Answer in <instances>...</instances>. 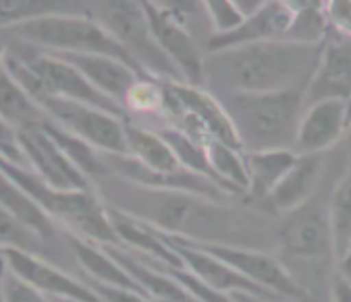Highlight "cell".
<instances>
[{
	"instance_id": "obj_1",
	"label": "cell",
	"mask_w": 351,
	"mask_h": 302,
	"mask_svg": "<svg viewBox=\"0 0 351 302\" xmlns=\"http://www.w3.org/2000/svg\"><path fill=\"white\" fill-rule=\"evenodd\" d=\"M319 45L293 42H265L208 53L204 82L219 85L229 93H274L306 89L317 60Z\"/></svg>"
},
{
	"instance_id": "obj_2",
	"label": "cell",
	"mask_w": 351,
	"mask_h": 302,
	"mask_svg": "<svg viewBox=\"0 0 351 302\" xmlns=\"http://www.w3.org/2000/svg\"><path fill=\"white\" fill-rule=\"evenodd\" d=\"M114 208L142 219L165 234L189 242L223 244V236L230 231V216L221 204L187 193L134 187L129 202L115 204Z\"/></svg>"
},
{
	"instance_id": "obj_3",
	"label": "cell",
	"mask_w": 351,
	"mask_h": 302,
	"mask_svg": "<svg viewBox=\"0 0 351 302\" xmlns=\"http://www.w3.org/2000/svg\"><path fill=\"white\" fill-rule=\"evenodd\" d=\"M219 100L244 151L295 148L298 121L304 112V89L229 93Z\"/></svg>"
},
{
	"instance_id": "obj_4",
	"label": "cell",
	"mask_w": 351,
	"mask_h": 302,
	"mask_svg": "<svg viewBox=\"0 0 351 302\" xmlns=\"http://www.w3.org/2000/svg\"><path fill=\"white\" fill-rule=\"evenodd\" d=\"M0 168L8 174L25 193L38 204L55 225H61L76 234V238L99 246H115V234L106 202L93 187L61 191L46 185L38 176L21 166L0 161Z\"/></svg>"
},
{
	"instance_id": "obj_5",
	"label": "cell",
	"mask_w": 351,
	"mask_h": 302,
	"mask_svg": "<svg viewBox=\"0 0 351 302\" xmlns=\"http://www.w3.org/2000/svg\"><path fill=\"white\" fill-rule=\"evenodd\" d=\"M16 42L53 55H106L115 57L140 72L121 45L89 14H64L44 17L4 30Z\"/></svg>"
},
{
	"instance_id": "obj_6",
	"label": "cell",
	"mask_w": 351,
	"mask_h": 302,
	"mask_svg": "<svg viewBox=\"0 0 351 302\" xmlns=\"http://www.w3.org/2000/svg\"><path fill=\"white\" fill-rule=\"evenodd\" d=\"M93 17L121 45L142 74H149L165 82H182L176 68L155 42L144 2H93Z\"/></svg>"
},
{
	"instance_id": "obj_7",
	"label": "cell",
	"mask_w": 351,
	"mask_h": 302,
	"mask_svg": "<svg viewBox=\"0 0 351 302\" xmlns=\"http://www.w3.org/2000/svg\"><path fill=\"white\" fill-rule=\"evenodd\" d=\"M165 91L167 106L162 117L168 127L182 130L200 143L217 140L242 150L225 106L210 91L184 82H165Z\"/></svg>"
},
{
	"instance_id": "obj_8",
	"label": "cell",
	"mask_w": 351,
	"mask_h": 302,
	"mask_svg": "<svg viewBox=\"0 0 351 302\" xmlns=\"http://www.w3.org/2000/svg\"><path fill=\"white\" fill-rule=\"evenodd\" d=\"M189 242V240H187ZM217 259L230 264L247 281L257 286L274 299L283 302H313V297L300 286L282 259L268 255L259 249H250L238 244H214V242H191Z\"/></svg>"
},
{
	"instance_id": "obj_9",
	"label": "cell",
	"mask_w": 351,
	"mask_h": 302,
	"mask_svg": "<svg viewBox=\"0 0 351 302\" xmlns=\"http://www.w3.org/2000/svg\"><path fill=\"white\" fill-rule=\"evenodd\" d=\"M47 117L66 132L76 136L102 155H125V123L127 117L100 110L95 106L61 100V98H40Z\"/></svg>"
},
{
	"instance_id": "obj_10",
	"label": "cell",
	"mask_w": 351,
	"mask_h": 302,
	"mask_svg": "<svg viewBox=\"0 0 351 302\" xmlns=\"http://www.w3.org/2000/svg\"><path fill=\"white\" fill-rule=\"evenodd\" d=\"M149 17L155 42L180 74V80L189 85L204 87V59L193 38L189 25L178 15L170 2H144Z\"/></svg>"
},
{
	"instance_id": "obj_11",
	"label": "cell",
	"mask_w": 351,
	"mask_h": 302,
	"mask_svg": "<svg viewBox=\"0 0 351 302\" xmlns=\"http://www.w3.org/2000/svg\"><path fill=\"white\" fill-rule=\"evenodd\" d=\"M321 100L346 102L351 123V36L332 27L321 42L315 67L304 89V106Z\"/></svg>"
},
{
	"instance_id": "obj_12",
	"label": "cell",
	"mask_w": 351,
	"mask_h": 302,
	"mask_svg": "<svg viewBox=\"0 0 351 302\" xmlns=\"http://www.w3.org/2000/svg\"><path fill=\"white\" fill-rule=\"evenodd\" d=\"M2 255L6 261V268L12 274H16L17 278L31 283L32 287H36L40 293H44L49 299L104 302L89 283L70 276L69 272L49 263L44 255L14 248H2Z\"/></svg>"
},
{
	"instance_id": "obj_13",
	"label": "cell",
	"mask_w": 351,
	"mask_h": 302,
	"mask_svg": "<svg viewBox=\"0 0 351 302\" xmlns=\"http://www.w3.org/2000/svg\"><path fill=\"white\" fill-rule=\"evenodd\" d=\"M17 135L27 168L46 185L61 191L91 187L89 178L70 161L57 140L47 132L46 123L42 127L21 130Z\"/></svg>"
},
{
	"instance_id": "obj_14",
	"label": "cell",
	"mask_w": 351,
	"mask_h": 302,
	"mask_svg": "<svg viewBox=\"0 0 351 302\" xmlns=\"http://www.w3.org/2000/svg\"><path fill=\"white\" fill-rule=\"evenodd\" d=\"M289 216L280 236L283 257L302 264L336 263L327 210L319 206L308 208L306 204Z\"/></svg>"
},
{
	"instance_id": "obj_15",
	"label": "cell",
	"mask_w": 351,
	"mask_h": 302,
	"mask_svg": "<svg viewBox=\"0 0 351 302\" xmlns=\"http://www.w3.org/2000/svg\"><path fill=\"white\" fill-rule=\"evenodd\" d=\"M293 2H261L257 10L245 15L240 27L221 34L210 36L208 53H219L242 45L265 44V42H282L293 21Z\"/></svg>"
},
{
	"instance_id": "obj_16",
	"label": "cell",
	"mask_w": 351,
	"mask_h": 302,
	"mask_svg": "<svg viewBox=\"0 0 351 302\" xmlns=\"http://www.w3.org/2000/svg\"><path fill=\"white\" fill-rule=\"evenodd\" d=\"M350 128V110L342 100H321L304 106L298 121L297 153H327L346 138Z\"/></svg>"
},
{
	"instance_id": "obj_17",
	"label": "cell",
	"mask_w": 351,
	"mask_h": 302,
	"mask_svg": "<svg viewBox=\"0 0 351 302\" xmlns=\"http://www.w3.org/2000/svg\"><path fill=\"white\" fill-rule=\"evenodd\" d=\"M108 211H110V221L114 226L117 248L127 249L136 257H147V261H155L160 266L184 268L178 251L168 242L162 231L130 216L127 211L117 210L114 206H108Z\"/></svg>"
},
{
	"instance_id": "obj_18",
	"label": "cell",
	"mask_w": 351,
	"mask_h": 302,
	"mask_svg": "<svg viewBox=\"0 0 351 302\" xmlns=\"http://www.w3.org/2000/svg\"><path fill=\"white\" fill-rule=\"evenodd\" d=\"M325 172V153H297V159L267 200L280 213L304 208L319 189Z\"/></svg>"
},
{
	"instance_id": "obj_19",
	"label": "cell",
	"mask_w": 351,
	"mask_h": 302,
	"mask_svg": "<svg viewBox=\"0 0 351 302\" xmlns=\"http://www.w3.org/2000/svg\"><path fill=\"white\" fill-rule=\"evenodd\" d=\"M53 55V53H51ZM76 68L93 87L123 108L127 93L142 76L129 62L106 55H57Z\"/></svg>"
},
{
	"instance_id": "obj_20",
	"label": "cell",
	"mask_w": 351,
	"mask_h": 302,
	"mask_svg": "<svg viewBox=\"0 0 351 302\" xmlns=\"http://www.w3.org/2000/svg\"><path fill=\"white\" fill-rule=\"evenodd\" d=\"M72 251H74L77 264L91 278V283H95V286L132 289V291L144 293L127 272V268L115 259L114 253L106 246H99V244H93V242L82 240V238L74 236L72 238Z\"/></svg>"
},
{
	"instance_id": "obj_21",
	"label": "cell",
	"mask_w": 351,
	"mask_h": 302,
	"mask_svg": "<svg viewBox=\"0 0 351 302\" xmlns=\"http://www.w3.org/2000/svg\"><path fill=\"white\" fill-rule=\"evenodd\" d=\"M0 117L17 132L42 127L49 121L38 100L17 82L6 65L0 70Z\"/></svg>"
},
{
	"instance_id": "obj_22",
	"label": "cell",
	"mask_w": 351,
	"mask_h": 302,
	"mask_svg": "<svg viewBox=\"0 0 351 302\" xmlns=\"http://www.w3.org/2000/svg\"><path fill=\"white\" fill-rule=\"evenodd\" d=\"M125 142H127V153L130 159H134L149 170L155 172L170 174L185 170L176 159L174 151L168 146V142L162 136L147 128L140 123H132L127 119L125 123Z\"/></svg>"
},
{
	"instance_id": "obj_23",
	"label": "cell",
	"mask_w": 351,
	"mask_h": 302,
	"mask_svg": "<svg viewBox=\"0 0 351 302\" xmlns=\"http://www.w3.org/2000/svg\"><path fill=\"white\" fill-rule=\"evenodd\" d=\"M297 159L293 150L244 151L247 193L253 198H268Z\"/></svg>"
},
{
	"instance_id": "obj_24",
	"label": "cell",
	"mask_w": 351,
	"mask_h": 302,
	"mask_svg": "<svg viewBox=\"0 0 351 302\" xmlns=\"http://www.w3.org/2000/svg\"><path fill=\"white\" fill-rule=\"evenodd\" d=\"M64 14L93 15V2L80 0H0V32Z\"/></svg>"
},
{
	"instance_id": "obj_25",
	"label": "cell",
	"mask_w": 351,
	"mask_h": 302,
	"mask_svg": "<svg viewBox=\"0 0 351 302\" xmlns=\"http://www.w3.org/2000/svg\"><path fill=\"white\" fill-rule=\"evenodd\" d=\"M0 206L46 242L51 240L57 234V225L47 218L46 211L42 210L38 204L25 193V189L17 185L2 168H0Z\"/></svg>"
},
{
	"instance_id": "obj_26",
	"label": "cell",
	"mask_w": 351,
	"mask_h": 302,
	"mask_svg": "<svg viewBox=\"0 0 351 302\" xmlns=\"http://www.w3.org/2000/svg\"><path fill=\"white\" fill-rule=\"evenodd\" d=\"M208 166L212 170L217 185L229 193H247V174H245L244 151L232 148L229 143L210 140L204 143Z\"/></svg>"
},
{
	"instance_id": "obj_27",
	"label": "cell",
	"mask_w": 351,
	"mask_h": 302,
	"mask_svg": "<svg viewBox=\"0 0 351 302\" xmlns=\"http://www.w3.org/2000/svg\"><path fill=\"white\" fill-rule=\"evenodd\" d=\"M327 213L335 246V259L338 263L351 244V157L346 172L332 189Z\"/></svg>"
},
{
	"instance_id": "obj_28",
	"label": "cell",
	"mask_w": 351,
	"mask_h": 302,
	"mask_svg": "<svg viewBox=\"0 0 351 302\" xmlns=\"http://www.w3.org/2000/svg\"><path fill=\"white\" fill-rule=\"evenodd\" d=\"M293 21L285 42L300 45H321L327 36V2H293Z\"/></svg>"
},
{
	"instance_id": "obj_29",
	"label": "cell",
	"mask_w": 351,
	"mask_h": 302,
	"mask_svg": "<svg viewBox=\"0 0 351 302\" xmlns=\"http://www.w3.org/2000/svg\"><path fill=\"white\" fill-rule=\"evenodd\" d=\"M167 106V91L165 80L153 78L149 74H142L127 93L123 100V110L136 113V115H165Z\"/></svg>"
},
{
	"instance_id": "obj_30",
	"label": "cell",
	"mask_w": 351,
	"mask_h": 302,
	"mask_svg": "<svg viewBox=\"0 0 351 302\" xmlns=\"http://www.w3.org/2000/svg\"><path fill=\"white\" fill-rule=\"evenodd\" d=\"M46 240L34 234L31 229H27L23 223H19L12 213L0 206V248H14L31 251L42 255Z\"/></svg>"
},
{
	"instance_id": "obj_31",
	"label": "cell",
	"mask_w": 351,
	"mask_h": 302,
	"mask_svg": "<svg viewBox=\"0 0 351 302\" xmlns=\"http://www.w3.org/2000/svg\"><path fill=\"white\" fill-rule=\"evenodd\" d=\"M204 17L214 30L212 36H221L240 27L245 15L237 2H202Z\"/></svg>"
},
{
	"instance_id": "obj_32",
	"label": "cell",
	"mask_w": 351,
	"mask_h": 302,
	"mask_svg": "<svg viewBox=\"0 0 351 302\" xmlns=\"http://www.w3.org/2000/svg\"><path fill=\"white\" fill-rule=\"evenodd\" d=\"M0 294L4 302H51L49 297L40 293L36 287L17 278L10 270H6V274L0 278Z\"/></svg>"
},
{
	"instance_id": "obj_33",
	"label": "cell",
	"mask_w": 351,
	"mask_h": 302,
	"mask_svg": "<svg viewBox=\"0 0 351 302\" xmlns=\"http://www.w3.org/2000/svg\"><path fill=\"white\" fill-rule=\"evenodd\" d=\"M0 161H6L10 165L27 168L23 150H21V143H19V135L2 117H0Z\"/></svg>"
},
{
	"instance_id": "obj_34",
	"label": "cell",
	"mask_w": 351,
	"mask_h": 302,
	"mask_svg": "<svg viewBox=\"0 0 351 302\" xmlns=\"http://www.w3.org/2000/svg\"><path fill=\"white\" fill-rule=\"evenodd\" d=\"M328 25L351 36V2H327Z\"/></svg>"
},
{
	"instance_id": "obj_35",
	"label": "cell",
	"mask_w": 351,
	"mask_h": 302,
	"mask_svg": "<svg viewBox=\"0 0 351 302\" xmlns=\"http://www.w3.org/2000/svg\"><path fill=\"white\" fill-rule=\"evenodd\" d=\"M89 286L100 294V299L104 302H153L147 294L132 291V289H115V287L95 286V283H89Z\"/></svg>"
},
{
	"instance_id": "obj_36",
	"label": "cell",
	"mask_w": 351,
	"mask_h": 302,
	"mask_svg": "<svg viewBox=\"0 0 351 302\" xmlns=\"http://www.w3.org/2000/svg\"><path fill=\"white\" fill-rule=\"evenodd\" d=\"M328 302H351V281L336 274L330 291H328Z\"/></svg>"
},
{
	"instance_id": "obj_37",
	"label": "cell",
	"mask_w": 351,
	"mask_h": 302,
	"mask_svg": "<svg viewBox=\"0 0 351 302\" xmlns=\"http://www.w3.org/2000/svg\"><path fill=\"white\" fill-rule=\"evenodd\" d=\"M336 264H338V274H340L342 278L350 279L351 281V244L350 248L346 249V253L342 255V259Z\"/></svg>"
},
{
	"instance_id": "obj_38",
	"label": "cell",
	"mask_w": 351,
	"mask_h": 302,
	"mask_svg": "<svg viewBox=\"0 0 351 302\" xmlns=\"http://www.w3.org/2000/svg\"><path fill=\"white\" fill-rule=\"evenodd\" d=\"M6 57H8V45H6L4 38H2V32H0V70L6 65Z\"/></svg>"
},
{
	"instance_id": "obj_39",
	"label": "cell",
	"mask_w": 351,
	"mask_h": 302,
	"mask_svg": "<svg viewBox=\"0 0 351 302\" xmlns=\"http://www.w3.org/2000/svg\"><path fill=\"white\" fill-rule=\"evenodd\" d=\"M237 302H283V301H267V299H257V297H232Z\"/></svg>"
},
{
	"instance_id": "obj_40",
	"label": "cell",
	"mask_w": 351,
	"mask_h": 302,
	"mask_svg": "<svg viewBox=\"0 0 351 302\" xmlns=\"http://www.w3.org/2000/svg\"><path fill=\"white\" fill-rule=\"evenodd\" d=\"M346 138H348V142H350V157H351V123H350V128H348V135H346Z\"/></svg>"
},
{
	"instance_id": "obj_41",
	"label": "cell",
	"mask_w": 351,
	"mask_h": 302,
	"mask_svg": "<svg viewBox=\"0 0 351 302\" xmlns=\"http://www.w3.org/2000/svg\"><path fill=\"white\" fill-rule=\"evenodd\" d=\"M51 302H77V301H66V299H51Z\"/></svg>"
},
{
	"instance_id": "obj_42",
	"label": "cell",
	"mask_w": 351,
	"mask_h": 302,
	"mask_svg": "<svg viewBox=\"0 0 351 302\" xmlns=\"http://www.w3.org/2000/svg\"><path fill=\"white\" fill-rule=\"evenodd\" d=\"M0 302H4V301H2V294H0Z\"/></svg>"
}]
</instances>
